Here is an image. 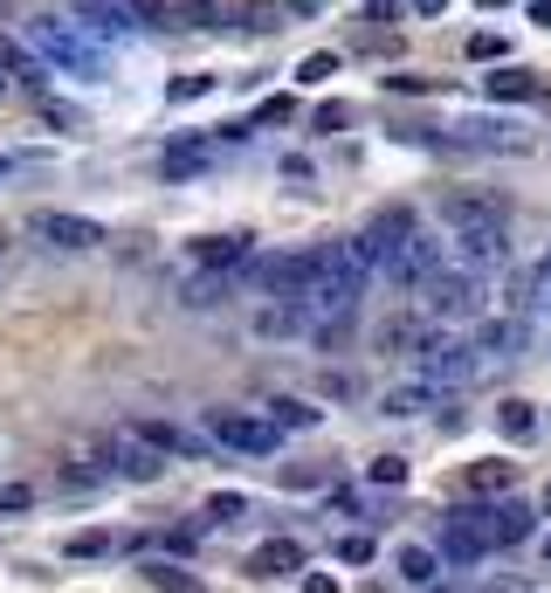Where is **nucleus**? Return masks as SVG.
I'll return each instance as SVG.
<instances>
[{
    "label": "nucleus",
    "instance_id": "f257e3e1",
    "mask_svg": "<svg viewBox=\"0 0 551 593\" xmlns=\"http://www.w3.org/2000/svg\"><path fill=\"white\" fill-rule=\"evenodd\" d=\"M29 48L48 63V69H69V76H111V48H103L90 29H76L69 14H35L29 21Z\"/></svg>",
    "mask_w": 551,
    "mask_h": 593
},
{
    "label": "nucleus",
    "instance_id": "f03ea898",
    "mask_svg": "<svg viewBox=\"0 0 551 593\" xmlns=\"http://www.w3.org/2000/svg\"><path fill=\"white\" fill-rule=\"evenodd\" d=\"M242 276L255 283L262 297H276V304H290V311H297V304H304V290H310V283L324 276V249H290V255H249V263H242Z\"/></svg>",
    "mask_w": 551,
    "mask_h": 593
},
{
    "label": "nucleus",
    "instance_id": "7ed1b4c3",
    "mask_svg": "<svg viewBox=\"0 0 551 593\" xmlns=\"http://www.w3.org/2000/svg\"><path fill=\"white\" fill-rule=\"evenodd\" d=\"M483 311V270H441L421 283V318L449 325V318H476Z\"/></svg>",
    "mask_w": 551,
    "mask_h": 593
},
{
    "label": "nucleus",
    "instance_id": "20e7f679",
    "mask_svg": "<svg viewBox=\"0 0 551 593\" xmlns=\"http://www.w3.org/2000/svg\"><path fill=\"white\" fill-rule=\"evenodd\" d=\"M207 435H214L221 449H234V455H276L283 449V428L269 415H249V407H214V415H207Z\"/></svg>",
    "mask_w": 551,
    "mask_h": 593
},
{
    "label": "nucleus",
    "instance_id": "39448f33",
    "mask_svg": "<svg viewBox=\"0 0 551 593\" xmlns=\"http://www.w3.org/2000/svg\"><path fill=\"white\" fill-rule=\"evenodd\" d=\"M441 552H449L455 565H476L483 552H489V510H483V497H476V510H441Z\"/></svg>",
    "mask_w": 551,
    "mask_h": 593
},
{
    "label": "nucleus",
    "instance_id": "423d86ee",
    "mask_svg": "<svg viewBox=\"0 0 551 593\" xmlns=\"http://www.w3.org/2000/svg\"><path fill=\"white\" fill-rule=\"evenodd\" d=\"M139 29H221V0H131Z\"/></svg>",
    "mask_w": 551,
    "mask_h": 593
},
{
    "label": "nucleus",
    "instance_id": "0eeeda50",
    "mask_svg": "<svg viewBox=\"0 0 551 593\" xmlns=\"http://www.w3.org/2000/svg\"><path fill=\"white\" fill-rule=\"evenodd\" d=\"M379 270H386L393 283H400V290H421L428 276H441V242H434V235H421V228H414V235H407L400 249H393V255H386Z\"/></svg>",
    "mask_w": 551,
    "mask_h": 593
},
{
    "label": "nucleus",
    "instance_id": "6e6552de",
    "mask_svg": "<svg viewBox=\"0 0 551 593\" xmlns=\"http://www.w3.org/2000/svg\"><path fill=\"white\" fill-rule=\"evenodd\" d=\"M103 462H111V470H118L124 483H152V476H159V470H166V455H159V449H152V442H145V435H139V428H118V435H111V442H103Z\"/></svg>",
    "mask_w": 551,
    "mask_h": 593
},
{
    "label": "nucleus",
    "instance_id": "1a4fd4ad",
    "mask_svg": "<svg viewBox=\"0 0 551 593\" xmlns=\"http://www.w3.org/2000/svg\"><path fill=\"white\" fill-rule=\"evenodd\" d=\"M69 21H76V29H90L97 42L139 35V14H131V0H69Z\"/></svg>",
    "mask_w": 551,
    "mask_h": 593
},
{
    "label": "nucleus",
    "instance_id": "9d476101",
    "mask_svg": "<svg viewBox=\"0 0 551 593\" xmlns=\"http://www.w3.org/2000/svg\"><path fill=\"white\" fill-rule=\"evenodd\" d=\"M441 345V325L421 318V311H400V318H386L379 325V352H400V359H428Z\"/></svg>",
    "mask_w": 551,
    "mask_h": 593
},
{
    "label": "nucleus",
    "instance_id": "9b49d317",
    "mask_svg": "<svg viewBox=\"0 0 551 593\" xmlns=\"http://www.w3.org/2000/svg\"><path fill=\"white\" fill-rule=\"evenodd\" d=\"M29 228H35V242H56V249H97L103 242V228L90 215H63V208H35Z\"/></svg>",
    "mask_w": 551,
    "mask_h": 593
},
{
    "label": "nucleus",
    "instance_id": "f8f14e48",
    "mask_svg": "<svg viewBox=\"0 0 551 593\" xmlns=\"http://www.w3.org/2000/svg\"><path fill=\"white\" fill-rule=\"evenodd\" d=\"M476 373H483L476 345H449V339H441V345L421 359V380H428V386H441V394H449V386H469Z\"/></svg>",
    "mask_w": 551,
    "mask_h": 593
},
{
    "label": "nucleus",
    "instance_id": "ddd939ff",
    "mask_svg": "<svg viewBox=\"0 0 551 593\" xmlns=\"http://www.w3.org/2000/svg\"><path fill=\"white\" fill-rule=\"evenodd\" d=\"M455 145H469V152H504V160H517V152H531V139L517 132V124H504V118H469V124H455Z\"/></svg>",
    "mask_w": 551,
    "mask_h": 593
},
{
    "label": "nucleus",
    "instance_id": "4468645a",
    "mask_svg": "<svg viewBox=\"0 0 551 593\" xmlns=\"http://www.w3.org/2000/svg\"><path fill=\"white\" fill-rule=\"evenodd\" d=\"M455 249H462L469 270H496V263H504V221H462Z\"/></svg>",
    "mask_w": 551,
    "mask_h": 593
},
{
    "label": "nucleus",
    "instance_id": "2eb2a0df",
    "mask_svg": "<svg viewBox=\"0 0 551 593\" xmlns=\"http://www.w3.org/2000/svg\"><path fill=\"white\" fill-rule=\"evenodd\" d=\"M304 546H297V538H262V546L249 552V573L255 580H283V573H304Z\"/></svg>",
    "mask_w": 551,
    "mask_h": 593
},
{
    "label": "nucleus",
    "instance_id": "dca6fc26",
    "mask_svg": "<svg viewBox=\"0 0 551 593\" xmlns=\"http://www.w3.org/2000/svg\"><path fill=\"white\" fill-rule=\"evenodd\" d=\"M249 255H255V249H249V235H200V242H194V263H200L207 276H228V270H242Z\"/></svg>",
    "mask_w": 551,
    "mask_h": 593
},
{
    "label": "nucleus",
    "instance_id": "f3484780",
    "mask_svg": "<svg viewBox=\"0 0 551 593\" xmlns=\"http://www.w3.org/2000/svg\"><path fill=\"white\" fill-rule=\"evenodd\" d=\"M221 29L276 35V29H283V8H276V0H221Z\"/></svg>",
    "mask_w": 551,
    "mask_h": 593
},
{
    "label": "nucleus",
    "instance_id": "a211bd4d",
    "mask_svg": "<svg viewBox=\"0 0 551 593\" xmlns=\"http://www.w3.org/2000/svg\"><path fill=\"white\" fill-rule=\"evenodd\" d=\"M0 76H14V84H29L35 97H48V63L21 42H0Z\"/></svg>",
    "mask_w": 551,
    "mask_h": 593
},
{
    "label": "nucleus",
    "instance_id": "6ab92c4d",
    "mask_svg": "<svg viewBox=\"0 0 551 593\" xmlns=\"http://www.w3.org/2000/svg\"><path fill=\"white\" fill-rule=\"evenodd\" d=\"M483 90L496 97V105H524V97H538V69H524V63H504L496 76H483Z\"/></svg>",
    "mask_w": 551,
    "mask_h": 593
},
{
    "label": "nucleus",
    "instance_id": "aec40b11",
    "mask_svg": "<svg viewBox=\"0 0 551 593\" xmlns=\"http://www.w3.org/2000/svg\"><path fill=\"white\" fill-rule=\"evenodd\" d=\"M531 525H538L531 504H496V510H489V546H524Z\"/></svg>",
    "mask_w": 551,
    "mask_h": 593
},
{
    "label": "nucleus",
    "instance_id": "412c9836",
    "mask_svg": "<svg viewBox=\"0 0 551 593\" xmlns=\"http://www.w3.org/2000/svg\"><path fill=\"white\" fill-rule=\"evenodd\" d=\"M469 345L489 352V359H510L524 345V318H489V325H476V339H469Z\"/></svg>",
    "mask_w": 551,
    "mask_h": 593
},
{
    "label": "nucleus",
    "instance_id": "4be33fe9",
    "mask_svg": "<svg viewBox=\"0 0 551 593\" xmlns=\"http://www.w3.org/2000/svg\"><path fill=\"white\" fill-rule=\"evenodd\" d=\"M139 580L159 586V593H200V573H187V565H173V559H139Z\"/></svg>",
    "mask_w": 551,
    "mask_h": 593
},
{
    "label": "nucleus",
    "instance_id": "5701e85b",
    "mask_svg": "<svg viewBox=\"0 0 551 593\" xmlns=\"http://www.w3.org/2000/svg\"><path fill=\"white\" fill-rule=\"evenodd\" d=\"M441 400V386H428V380H414V386H393V394L379 400V415H393V421H407V415H421V407H434Z\"/></svg>",
    "mask_w": 551,
    "mask_h": 593
},
{
    "label": "nucleus",
    "instance_id": "b1692460",
    "mask_svg": "<svg viewBox=\"0 0 551 593\" xmlns=\"http://www.w3.org/2000/svg\"><path fill=\"white\" fill-rule=\"evenodd\" d=\"M496 428H504L510 442H531V435H538V407L531 400H504V407H496Z\"/></svg>",
    "mask_w": 551,
    "mask_h": 593
},
{
    "label": "nucleus",
    "instance_id": "393cba45",
    "mask_svg": "<svg viewBox=\"0 0 551 593\" xmlns=\"http://www.w3.org/2000/svg\"><path fill=\"white\" fill-rule=\"evenodd\" d=\"M400 580H407V586H434V580H441V559H434L428 546H400Z\"/></svg>",
    "mask_w": 551,
    "mask_h": 593
},
{
    "label": "nucleus",
    "instance_id": "a878e982",
    "mask_svg": "<svg viewBox=\"0 0 551 593\" xmlns=\"http://www.w3.org/2000/svg\"><path fill=\"white\" fill-rule=\"evenodd\" d=\"M510 483H517L510 462H476V470H469V490H476V497H504Z\"/></svg>",
    "mask_w": 551,
    "mask_h": 593
},
{
    "label": "nucleus",
    "instance_id": "bb28decb",
    "mask_svg": "<svg viewBox=\"0 0 551 593\" xmlns=\"http://www.w3.org/2000/svg\"><path fill=\"white\" fill-rule=\"evenodd\" d=\"M269 421H276L283 435H290V428H318V407H310V400H290V394H276V400H269Z\"/></svg>",
    "mask_w": 551,
    "mask_h": 593
},
{
    "label": "nucleus",
    "instance_id": "cd10ccee",
    "mask_svg": "<svg viewBox=\"0 0 551 593\" xmlns=\"http://www.w3.org/2000/svg\"><path fill=\"white\" fill-rule=\"evenodd\" d=\"M234 518H249V497L242 490H214L207 497V525H234Z\"/></svg>",
    "mask_w": 551,
    "mask_h": 593
},
{
    "label": "nucleus",
    "instance_id": "c85d7f7f",
    "mask_svg": "<svg viewBox=\"0 0 551 593\" xmlns=\"http://www.w3.org/2000/svg\"><path fill=\"white\" fill-rule=\"evenodd\" d=\"M207 166V145H194V139H179L173 152H166V179H187V173H200Z\"/></svg>",
    "mask_w": 551,
    "mask_h": 593
},
{
    "label": "nucleus",
    "instance_id": "c756f323",
    "mask_svg": "<svg viewBox=\"0 0 551 593\" xmlns=\"http://www.w3.org/2000/svg\"><path fill=\"white\" fill-rule=\"evenodd\" d=\"M365 476H373L379 490H400L407 483V455H373V462H365Z\"/></svg>",
    "mask_w": 551,
    "mask_h": 593
},
{
    "label": "nucleus",
    "instance_id": "7c9ffc66",
    "mask_svg": "<svg viewBox=\"0 0 551 593\" xmlns=\"http://www.w3.org/2000/svg\"><path fill=\"white\" fill-rule=\"evenodd\" d=\"M373 531H345V538H338V559H345V565H373Z\"/></svg>",
    "mask_w": 551,
    "mask_h": 593
},
{
    "label": "nucleus",
    "instance_id": "2f4dec72",
    "mask_svg": "<svg viewBox=\"0 0 551 593\" xmlns=\"http://www.w3.org/2000/svg\"><path fill=\"white\" fill-rule=\"evenodd\" d=\"M207 90H214V76H173V84H166V97H173V105H194V97H207Z\"/></svg>",
    "mask_w": 551,
    "mask_h": 593
},
{
    "label": "nucleus",
    "instance_id": "473e14b6",
    "mask_svg": "<svg viewBox=\"0 0 551 593\" xmlns=\"http://www.w3.org/2000/svg\"><path fill=\"white\" fill-rule=\"evenodd\" d=\"M524 290H531V304H551V249L531 263V276H524Z\"/></svg>",
    "mask_w": 551,
    "mask_h": 593
},
{
    "label": "nucleus",
    "instance_id": "72a5a7b5",
    "mask_svg": "<svg viewBox=\"0 0 551 593\" xmlns=\"http://www.w3.org/2000/svg\"><path fill=\"white\" fill-rule=\"evenodd\" d=\"M310 124H318V132H345V124H352V105H338V97H331V105L310 111Z\"/></svg>",
    "mask_w": 551,
    "mask_h": 593
},
{
    "label": "nucleus",
    "instance_id": "f704fd0d",
    "mask_svg": "<svg viewBox=\"0 0 551 593\" xmlns=\"http://www.w3.org/2000/svg\"><path fill=\"white\" fill-rule=\"evenodd\" d=\"M331 69H338V56H331V48H318V56H304V63H297V84H324Z\"/></svg>",
    "mask_w": 551,
    "mask_h": 593
},
{
    "label": "nucleus",
    "instance_id": "c9c22d12",
    "mask_svg": "<svg viewBox=\"0 0 551 593\" xmlns=\"http://www.w3.org/2000/svg\"><path fill=\"white\" fill-rule=\"evenodd\" d=\"M97 552H111V531H76L69 538V559H97Z\"/></svg>",
    "mask_w": 551,
    "mask_h": 593
},
{
    "label": "nucleus",
    "instance_id": "e433bc0d",
    "mask_svg": "<svg viewBox=\"0 0 551 593\" xmlns=\"http://www.w3.org/2000/svg\"><path fill=\"white\" fill-rule=\"evenodd\" d=\"M469 63H504V35H469Z\"/></svg>",
    "mask_w": 551,
    "mask_h": 593
},
{
    "label": "nucleus",
    "instance_id": "4c0bfd02",
    "mask_svg": "<svg viewBox=\"0 0 551 593\" xmlns=\"http://www.w3.org/2000/svg\"><path fill=\"white\" fill-rule=\"evenodd\" d=\"M255 118H262V124H290V118H297V105H290V97H262Z\"/></svg>",
    "mask_w": 551,
    "mask_h": 593
},
{
    "label": "nucleus",
    "instance_id": "58836bf2",
    "mask_svg": "<svg viewBox=\"0 0 551 593\" xmlns=\"http://www.w3.org/2000/svg\"><path fill=\"white\" fill-rule=\"evenodd\" d=\"M35 111H42L48 124H63V132H76V124H84V118H76L69 105H56V97H35Z\"/></svg>",
    "mask_w": 551,
    "mask_h": 593
},
{
    "label": "nucleus",
    "instance_id": "ea45409f",
    "mask_svg": "<svg viewBox=\"0 0 551 593\" xmlns=\"http://www.w3.org/2000/svg\"><path fill=\"white\" fill-rule=\"evenodd\" d=\"M187 304H221V276H207V270H200V276L187 283Z\"/></svg>",
    "mask_w": 551,
    "mask_h": 593
},
{
    "label": "nucleus",
    "instance_id": "a19ab883",
    "mask_svg": "<svg viewBox=\"0 0 551 593\" xmlns=\"http://www.w3.org/2000/svg\"><path fill=\"white\" fill-rule=\"evenodd\" d=\"M29 504H35L29 483H0V510H29Z\"/></svg>",
    "mask_w": 551,
    "mask_h": 593
},
{
    "label": "nucleus",
    "instance_id": "79ce46f5",
    "mask_svg": "<svg viewBox=\"0 0 551 593\" xmlns=\"http://www.w3.org/2000/svg\"><path fill=\"white\" fill-rule=\"evenodd\" d=\"M476 593H531V580H517V573H496V580H483Z\"/></svg>",
    "mask_w": 551,
    "mask_h": 593
},
{
    "label": "nucleus",
    "instance_id": "37998d69",
    "mask_svg": "<svg viewBox=\"0 0 551 593\" xmlns=\"http://www.w3.org/2000/svg\"><path fill=\"white\" fill-rule=\"evenodd\" d=\"M386 90H400V97H414V90H421V97H428L434 84H428V76H407V69H400V76H386Z\"/></svg>",
    "mask_w": 551,
    "mask_h": 593
},
{
    "label": "nucleus",
    "instance_id": "c03bdc74",
    "mask_svg": "<svg viewBox=\"0 0 551 593\" xmlns=\"http://www.w3.org/2000/svg\"><path fill=\"white\" fill-rule=\"evenodd\" d=\"M365 14H373L379 29H386V21H400V0H365Z\"/></svg>",
    "mask_w": 551,
    "mask_h": 593
},
{
    "label": "nucleus",
    "instance_id": "a18cd8bd",
    "mask_svg": "<svg viewBox=\"0 0 551 593\" xmlns=\"http://www.w3.org/2000/svg\"><path fill=\"white\" fill-rule=\"evenodd\" d=\"M166 546H173V552H194V546H200V531H194V525H179V531H166Z\"/></svg>",
    "mask_w": 551,
    "mask_h": 593
},
{
    "label": "nucleus",
    "instance_id": "49530a36",
    "mask_svg": "<svg viewBox=\"0 0 551 593\" xmlns=\"http://www.w3.org/2000/svg\"><path fill=\"white\" fill-rule=\"evenodd\" d=\"M304 593H338V580L331 573H304Z\"/></svg>",
    "mask_w": 551,
    "mask_h": 593
},
{
    "label": "nucleus",
    "instance_id": "de8ad7c7",
    "mask_svg": "<svg viewBox=\"0 0 551 593\" xmlns=\"http://www.w3.org/2000/svg\"><path fill=\"white\" fill-rule=\"evenodd\" d=\"M276 8H283V14H318L324 0H276Z\"/></svg>",
    "mask_w": 551,
    "mask_h": 593
},
{
    "label": "nucleus",
    "instance_id": "09e8293b",
    "mask_svg": "<svg viewBox=\"0 0 551 593\" xmlns=\"http://www.w3.org/2000/svg\"><path fill=\"white\" fill-rule=\"evenodd\" d=\"M441 8H449V0H414V14H428V21H434Z\"/></svg>",
    "mask_w": 551,
    "mask_h": 593
},
{
    "label": "nucleus",
    "instance_id": "8fccbe9b",
    "mask_svg": "<svg viewBox=\"0 0 551 593\" xmlns=\"http://www.w3.org/2000/svg\"><path fill=\"white\" fill-rule=\"evenodd\" d=\"M531 21H544V29H551V0H531Z\"/></svg>",
    "mask_w": 551,
    "mask_h": 593
},
{
    "label": "nucleus",
    "instance_id": "3c124183",
    "mask_svg": "<svg viewBox=\"0 0 551 593\" xmlns=\"http://www.w3.org/2000/svg\"><path fill=\"white\" fill-rule=\"evenodd\" d=\"M538 518H551V483H544V497H538Z\"/></svg>",
    "mask_w": 551,
    "mask_h": 593
},
{
    "label": "nucleus",
    "instance_id": "603ef678",
    "mask_svg": "<svg viewBox=\"0 0 551 593\" xmlns=\"http://www.w3.org/2000/svg\"><path fill=\"white\" fill-rule=\"evenodd\" d=\"M538 559H544V565H551V538H544V546H538Z\"/></svg>",
    "mask_w": 551,
    "mask_h": 593
},
{
    "label": "nucleus",
    "instance_id": "864d4df0",
    "mask_svg": "<svg viewBox=\"0 0 551 593\" xmlns=\"http://www.w3.org/2000/svg\"><path fill=\"white\" fill-rule=\"evenodd\" d=\"M483 8H504V0H483Z\"/></svg>",
    "mask_w": 551,
    "mask_h": 593
},
{
    "label": "nucleus",
    "instance_id": "5fc2aeb1",
    "mask_svg": "<svg viewBox=\"0 0 551 593\" xmlns=\"http://www.w3.org/2000/svg\"><path fill=\"white\" fill-rule=\"evenodd\" d=\"M0 179H8V160H0Z\"/></svg>",
    "mask_w": 551,
    "mask_h": 593
},
{
    "label": "nucleus",
    "instance_id": "6e6d98bb",
    "mask_svg": "<svg viewBox=\"0 0 551 593\" xmlns=\"http://www.w3.org/2000/svg\"><path fill=\"white\" fill-rule=\"evenodd\" d=\"M0 14H8V0H0Z\"/></svg>",
    "mask_w": 551,
    "mask_h": 593
},
{
    "label": "nucleus",
    "instance_id": "4d7b16f0",
    "mask_svg": "<svg viewBox=\"0 0 551 593\" xmlns=\"http://www.w3.org/2000/svg\"><path fill=\"white\" fill-rule=\"evenodd\" d=\"M0 90H8V76H0Z\"/></svg>",
    "mask_w": 551,
    "mask_h": 593
}]
</instances>
